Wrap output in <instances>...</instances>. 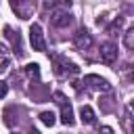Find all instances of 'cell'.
<instances>
[{
    "label": "cell",
    "instance_id": "cell-1",
    "mask_svg": "<svg viewBox=\"0 0 134 134\" xmlns=\"http://www.w3.org/2000/svg\"><path fill=\"white\" fill-rule=\"evenodd\" d=\"M50 61H52V69L59 77H71V75L80 73V67L63 54H50Z\"/></svg>",
    "mask_w": 134,
    "mask_h": 134
},
{
    "label": "cell",
    "instance_id": "cell-2",
    "mask_svg": "<svg viewBox=\"0 0 134 134\" xmlns=\"http://www.w3.org/2000/svg\"><path fill=\"white\" fill-rule=\"evenodd\" d=\"M52 98H54V103H57L59 109H61V121H63L65 126H73L75 119H73V107H71L69 98H67L63 92H54Z\"/></svg>",
    "mask_w": 134,
    "mask_h": 134
},
{
    "label": "cell",
    "instance_id": "cell-3",
    "mask_svg": "<svg viewBox=\"0 0 134 134\" xmlns=\"http://www.w3.org/2000/svg\"><path fill=\"white\" fill-rule=\"evenodd\" d=\"M10 2V8L13 13L19 17V19H29L34 17V10H36V0H8Z\"/></svg>",
    "mask_w": 134,
    "mask_h": 134
},
{
    "label": "cell",
    "instance_id": "cell-4",
    "mask_svg": "<svg viewBox=\"0 0 134 134\" xmlns=\"http://www.w3.org/2000/svg\"><path fill=\"white\" fill-rule=\"evenodd\" d=\"M82 84L86 90H94V92H109L111 90V84L100 75H86Z\"/></svg>",
    "mask_w": 134,
    "mask_h": 134
},
{
    "label": "cell",
    "instance_id": "cell-5",
    "mask_svg": "<svg viewBox=\"0 0 134 134\" xmlns=\"http://www.w3.org/2000/svg\"><path fill=\"white\" fill-rule=\"evenodd\" d=\"M71 21H73V17H71V13H69L67 8H57V10H50V23H52L54 27L63 29V27L71 25Z\"/></svg>",
    "mask_w": 134,
    "mask_h": 134
},
{
    "label": "cell",
    "instance_id": "cell-6",
    "mask_svg": "<svg viewBox=\"0 0 134 134\" xmlns=\"http://www.w3.org/2000/svg\"><path fill=\"white\" fill-rule=\"evenodd\" d=\"M29 42H31L34 50H38V52H44V50H46V40H44L42 27H40L38 23H34V25L29 27Z\"/></svg>",
    "mask_w": 134,
    "mask_h": 134
},
{
    "label": "cell",
    "instance_id": "cell-7",
    "mask_svg": "<svg viewBox=\"0 0 134 134\" xmlns=\"http://www.w3.org/2000/svg\"><path fill=\"white\" fill-rule=\"evenodd\" d=\"M73 44H75V48L77 50H82V52H86V50H90L92 48V44H94V40H92V36L88 34V29H77L75 34H73Z\"/></svg>",
    "mask_w": 134,
    "mask_h": 134
},
{
    "label": "cell",
    "instance_id": "cell-8",
    "mask_svg": "<svg viewBox=\"0 0 134 134\" xmlns=\"http://www.w3.org/2000/svg\"><path fill=\"white\" fill-rule=\"evenodd\" d=\"M98 54H100V61L105 65H113L117 61V44L115 42H103Z\"/></svg>",
    "mask_w": 134,
    "mask_h": 134
},
{
    "label": "cell",
    "instance_id": "cell-9",
    "mask_svg": "<svg viewBox=\"0 0 134 134\" xmlns=\"http://www.w3.org/2000/svg\"><path fill=\"white\" fill-rule=\"evenodd\" d=\"M4 36L10 40V44H13V50H15V54L17 57H21L23 54V46H21V36H19V31H15L13 27H4Z\"/></svg>",
    "mask_w": 134,
    "mask_h": 134
},
{
    "label": "cell",
    "instance_id": "cell-10",
    "mask_svg": "<svg viewBox=\"0 0 134 134\" xmlns=\"http://www.w3.org/2000/svg\"><path fill=\"white\" fill-rule=\"evenodd\" d=\"M80 119H82L86 126H92V124L96 121L94 109H92V107H88V105H82V109H80Z\"/></svg>",
    "mask_w": 134,
    "mask_h": 134
},
{
    "label": "cell",
    "instance_id": "cell-11",
    "mask_svg": "<svg viewBox=\"0 0 134 134\" xmlns=\"http://www.w3.org/2000/svg\"><path fill=\"white\" fill-rule=\"evenodd\" d=\"M8 65H10V52L0 44V73H4L8 69Z\"/></svg>",
    "mask_w": 134,
    "mask_h": 134
},
{
    "label": "cell",
    "instance_id": "cell-12",
    "mask_svg": "<svg viewBox=\"0 0 134 134\" xmlns=\"http://www.w3.org/2000/svg\"><path fill=\"white\" fill-rule=\"evenodd\" d=\"M69 6V0H44V8L48 10H57V8H67Z\"/></svg>",
    "mask_w": 134,
    "mask_h": 134
},
{
    "label": "cell",
    "instance_id": "cell-13",
    "mask_svg": "<svg viewBox=\"0 0 134 134\" xmlns=\"http://www.w3.org/2000/svg\"><path fill=\"white\" fill-rule=\"evenodd\" d=\"M121 25H124V17H115V19L111 21V25L107 27V34H109V36H117L119 29H121Z\"/></svg>",
    "mask_w": 134,
    "mask_h": 134
},
{
    "label": "cell",
    "instance_id": "cell-14",
    "mask_svg": "<svg viewBox=\"0 0 134 134\" xmlns=\"http://www.w3.org/2000/svg\"><path fill=\"white\" fill-rule=\"evenodd\" d=\"M25 73H27L31 80H38V77H40V65H38V63H29V65H25Z\"/></svg>",
    "mask_w": 134,
    "mask_h": 134
},
{
    "label": "cell",
    "instance_id": "cell-15",
    "mask_svg": "<svg viewBox=\"0 0 134 134\" xmlns=\"http://www.w3.org/2000/svg\"><path fill=\"white\" fill-rule=\"evenodd\" d=\"M124 44H126V48H130V50H134V25L124 34Z\"/></svg>",
    "mask_w": 134,
    "mask_h": 134
},
{
    "label": "cell",
    "instance_id": "cell-16",
    "mask_svg": "<svg viewBox=\"0 0 134 134\" xmlns=\"http://www.w3.org/2000/svg\"><path fill=\"white\" fill-rule=\"evenodd\" d=\"M40 121L44 126H54V113L52 111H42L40 113Z\"/></svg>",
    "mask_w": 134,
    "mask_h": 134
},
{
    "label": "cell",
    "instance_id": "cell-17",
    "mask_svg": "<svg viewBox=\"0 0 134 134\" xmlns=\"http://www.w3.org/2000/svg\"><path fill=\"white\" fill-rule=\"evenodd\" d=\"M4 124H6L8 128L15 126V119H13V107H8V109L4 111Z\"/></svg>",
    "mask_w": 134,
    "mask_h": 134
},
{
    "label": "cell",
    "instance_id": "cell-18",
    "mask_svg": "<svg viewBox=\"0 0 134 134\" xmlns=\"http://www.w3.org/2000/svg\"><path fill=\"white\" fill-rule=\"evenodd\" d=\"M6 92H8V84L0 80V98H4V96H6Z\"/></svg>",
    "mask_w": 134,
    "mask_h": 134
},
{
    "label": "cell",
    "instance_id": "cell-19",
    "mask_svg": "<svg viewBox=\"0 0 134 134\" xmlns=\"http://www.w3.org/2000/svg\"><path fill=\"white\" fill-rule=\"evenodd\" d=\"M96 134H115V132H113V128H109V126H100Z\"/></svg>",
    "mask_w": 134,
    "mask_h": 134
},
{
    "label": "cell",
    "instance_id": "cell-20",
    "mask_svg": "<svg viewBox=\"0 0 134 134\" xmlns=\"http://www.w3.org/2000/svg\"><path fill=\"white\" fill-rule=\"evenodd\" d=\"M126 115H128V117H134V100L128 103V107H126Z\"/></svg>",
    "mask_w": 134,
    "mask_h": 134
},
{
    "label": "cell",
    "instance_id": "cell-21",
    "mask_svg": "<svg viewBox=\"0 0 134 134\" xmlns=\"http://www.w3.org/2000/svg\"><path fill=\"white\" fill-rule=\"evenodd\" d=\"M128 80L134 84V67H130V71H128Z\"/></svg>",
    "mask_w": 134,
    "mask_h": 134
},
{
    "label": "cell",
    "instance_id": "cell-22",
    "mask_svg": "<svg viewBox=\"0 0 134 134\" xmlns=\"http://www.w3.org/2000/svg\"><path fill=\"white\" fill-rule=\"evenodd\" d=\"M29 134H40V132H38L36 128H31V130H29Z\"/></svg>",
    "mask_w": 134,
    "mask_h": 134
},
{
    "label": "cell",
    "instance_id": "cell-23",
    "mask_svg": "<svg viewBox=\"0 0 134 134\" xmlns=\"http://www.w3.org/2000/svg\"><path fill=\"white\" fill-rule=\"evenodd\" d=\"M130 134H134V124H132V126H130Z\"/></svg>",
    "mask_w": 134,
    "mask_h": 134
}]
</instances>
